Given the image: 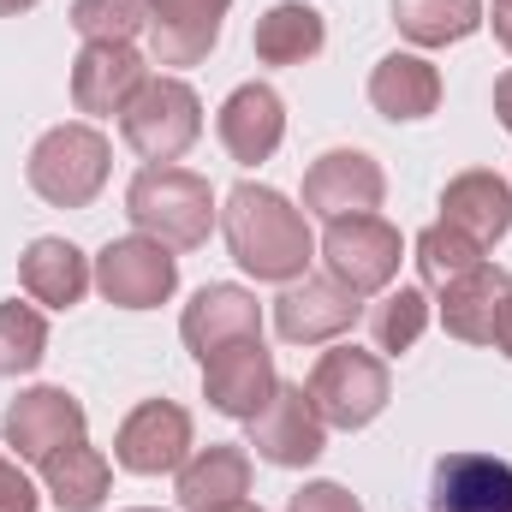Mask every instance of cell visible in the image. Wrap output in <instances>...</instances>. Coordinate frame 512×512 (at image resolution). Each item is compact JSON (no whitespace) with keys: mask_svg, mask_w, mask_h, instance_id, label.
Instances as JSON below:
<instances>
[{"mask_svg":"<svg viewBox=\"0 0 512 512\" xmlns=\"http://www.w3.org/2000/svg\"><path fill=\"white\" fill-rule=\"evenodd\" d=\"M126 215L143 239H155L167 251H197V245H209V227L221 209H215V191L203 173L173 167V161H149L126 185Z\"/></svg>","mask_w":512,"mask_h":512,"instance_id":"7a4b0ae2","label":"cell"},{"mask_svg":"<svg viewBox=\"0 0 512 512\" xmlns=\"http://www.w3.org/2000/svg\"><path fill=\"white\" fill-rule=\"evenodd\" d=\"M393 24L417 48H447L483 24V0H393Z\"/></svg>","mask_w":512,"mask_h":512,"instance_id":"484cf974","label":"cell"},{"mask_svg":"<svg viewBox=\"0 0 512 512\" xmlns=\"http://www.w3.org/2000/svg\"><path fill=\"white\" fill-rule=\"evenodd\" d=\"M370 102H376V114L393 120V126L429 120L441 108V72L423 54H382L376 72H370Z\"/></svg>","mask_w":512,"mask_h":512,"instance_id":"603a6c76","label":"cell"},{"mask_svg":"<svg viewBox=\"0 0 512 512\" xmlns=\"http://www.w3.org/2000/svg\"><path fill=\"white\" fill-rule=\"evenodd\" d=\"M441 221L447 227H459L471 245H501L512 233V185L501 173H489V167H471V173H459V179H447V191H441Z\"/></svg>","mask_w":512,"mask_h":512,"instance_id":"ac0fdd59","label":"cell"},{"mask_svg":"<svg viewBox=\"0 0 512 512\" xmlns=\"http://www.w3.org/2000/svg\"><path fill=\"white\" fill-rule=\"evenodd\" d=\"M36 501H42V495L30 489V477L0 453V512H36Z\"/></svg>","mask_w":512,"mask_h":512,"instance_id":"1f68e13d","label":"cell"},{"mask_svg":"<svg viewBox=\"0 0 512 512\" xmlns=\"http://www.w3.org/2000/svg\"><path fill=\"white\" fill-rule=\"evenodd\" d=\"M108 167H114L108 137L96 126H84V120H72V126H54L36 137V149L24 161V179L54 209H90L108 185Z\"/></svg>","mask_w":512,"mask_h":512,"instance_id":"3957f363","label":"cell"},{"mask_svg":"<svg viewBox=\"0 0 512 512\" xmlns=\"http://www.w3.org/2000/svg\"><path fill=\"white\" fill-rule=\"evenodd\" d=\"M477 262H489L483 245H471L459 227H447V221H435V227H423L417 233V274H423V286H453L459 274H471Z\"/></svg>","mask_w":512,"mask_h":512,"instance_id":"f1b7e54d","label":"cell"},{"mask_svg":"<svg viewBox=\"0 0 512 512\" xmlns=\"http://www.w3.org/2000/svg\"><path fill=\"white\" fill-rule=\"evenodd\" d=\"M495 120H501V131L512 137V72L495 78Z\"/></svg>","mask_w":512,"mask_h":512,"instance_id":"d6a6232c","label":"cell"},{"mask_svg":"<svg viewBox=\"0 0 512 512\" xmlns=\"http://www.w3.org/2000/svg\"><path fill=\"white\" fill-rule=\"evenodd\" d=\"M489 346L512 358V292H507V304H501V316H495V340H489Z\"/></svg>","mask_w":512,"mask_h":512,"instance_id":"836d02e7","label":"cell"},{"mask_svg":"<svg viewBox=\"0 0 512 512\" xmlns=\"http://www.w3.org/2000/svg\"><path fill=\"white\" fill-rule=\"evenodd\" d=\"M423 328H429V298H423V286H387L382 298L370 304V340H376L382 358L411 352V346L423 340Z\"/></svg>","mask_w":512,"mask_h":512,"instance_id":"4316f807","label":"cell"},{"mask_svg":"<svg viewBox=\"0 0 512 512\" xmlns=\"http://www.w3.org/2000/svg\"><path fill=\"white\" fill-rule=\"evenodd\" d=\"M429 512H512V465L489 453H447L429 471Z\"/></svg>","mask_w":512,"mask_h":512,"instance_id":"2e32d148","label":"cell"},{"mask_svg":"<svg viewBox=\"0 0 512 512\" xmlns=\"http://www.w3.org/2000/svg\"><path fill=\"white\" fill-rule=\"evenodd\" d=\"M191 459V411L173 399H143L114 435V465L131 477H167Z\"/></svg>","mask_w":512,"mask_h":512,"instance_id":"8fae6325","label":"cell"},{"mask_svg":"<svg viewBox=\"0 0 512 512\" xmlns=\"http://www.w3.org/2000/svg\"><path fill=\"white\" fill-rule=\"evenodd\" d=\"M387 197V173L364 149H328L304 173V215L346 221V215H376Z\"/></svg>","mask_w":512,"mask_h":512,"instance_id":"30bf717a","label":"cell"},{"mask_svg":"<svg viewBox=\"0 0 512 512\" xmlns=\"http://www.w3.org/2000/svg\"><path fill=\"white\" fill-rule=\"evenodd\" d=\"M179 286V256L143 233L131 239H108L96 256V292L114 304V310H155L167 304Z\"/></svg>","mask_w":512,"mask_h":512,"instance_id":"8992f818","label":"cell"},{"mask_svg":"<svg viewBox=\"0 0 512 512\" xmlns=\"http://www.w3.org/2000/svg\"><path fill=\"white\" fill-rule=\"evenodd\" d=\"M48 358V316L36 304H0V376H30Z\"/></svg>","mask_w":512,"mask_h":512,"instance_id":"83f0119b","label":"cell"},{"mask_svg":"<svg viewBox=\"0 0 512 512\" xmlns=\"http://www.w3.org/2000/svg\"><path fill=\"white\" fill-rule=\"evenodd\" d=\"M36 0H0V18H18V12H30Z\"/></svg>","mask_w":512,"mask_h":512,"instance_id":"d590c367","label":"cell"},{"mask_svg":"<svg viewBox=\"0 0 512 512\" xmlns=\"http://www.w3.org/2000/svg\"><path fill=\"white\" fill-rule=\"evenodd\" d=\"M221 233H227L233 262L256 280H268V286H292V280L310 274V256H316L310 221L274 185H251V179L233 185V197L221 209Z\"/></svg>","mask_w":512,"mask_h":512,"instance_id":"6da1fadb","label":"cell"},{"mask_svg":"<svg viewBox=\"0 0 512 512\" xmlns=\"http://www.w3.org/2000/svg\"><path fill=\"white\" fill-rule=\"evenodd\" d=\"M72 24L84 42H131L149 30V0H72Z\"/></svg>","mask_w":512,"mask_h":512,"instance_id":"f546056e","label":"cell"},{"mask_svg":"<svg viewBox=\"0 0 512 512\" xmlns=\"http://www.w3.org/2000/svg\"><path fill=\"white\" fill-rule=\"evenodd\" d=\"M322 42H328V24H322V12L304 6V0L268 6V12L256 18V36H251V48H256L262 66H304V60L322 54Z\"/></svg>","mask_w":512,"mask_h":512,"instance_id":"cb8c5ba5","label":"cell"},{"mask_svg":"<svg viewBox=\"0 0 512 512\" xmlns=\"http://www.w3.org/2000/svg\"><path fill=\"white\" fill-rule=\"evenodd\" d=\"M84 429H90V417H84V405H78L66 387H30V393H18V399L6 405V417H0L6 447H12L18 459H30V465H42V459H54L60 447L84 441Z\"/></svg>","mask_w":512,"mask_h":512,"instance_id":"7c38bea8","label":"cell"},{"mask_svg":"<svg viewBox=\"0 0 512 512\" xmlns=\"http://www.w3.org/2000/svg\"><path fill=\"white\" fill-rule=\"evenodd\" d=\"M399 227H387L382 215H346V221H328L322 233V262L340 286H352L358 298L387 292L393 274H399Z\"/></svg>","mask_w":512,"mask_h":512,"instance_id":"52a82bcc","label":"cell"},{"mask_svg":"<svg viewBox=\"0 0 512 512\" xmlns=\"http://www.w3.org/2000/svg\"><path fill=\"white\" fill-rule=\"evenodd\" d=\"M18 280H24L30 304L72 310L96 286V268H90V256L78 251L72 239H30V251L18 256Z\"/></svg>","mask_w":512,"mask_h":512,"instance_id":"7402d4cb","label":"cell"},{"mask_svg":"<svg viewBox=\"0 0 512 512\" xmlns=\"http://www.w3.org/2000/svg\"><path fill=\"white\" fill-rule=\"evenodd\" d=\"M179 507L185 512H227L251 495V453L245 447H227V441H209L197 447L185 465H179Z\"/></svg>","mask_w":512,"mask_h":512,"instance_id":"ffe728a7","label":"cell"},{"mask_svg":"<svg viewBox=\"0 0 512 512\" xmlns=\"http://www.w3.org/2000/svg\"><path fill=\"white\" fill-rule=\"evenodd\" d=\"M227 512H262V507H251V501H239V507H227Z\"/></svg>","mask_w":512,"mask_h":512,"instance_id":"8d00e7d4","label":"cell"},{"mask_svg":"<svg viewBox=\"0 0 512 512\" xmlns=\"http://www.w3.org/2000/svg\"><path fill=\"white\" fill-rule=\"evenodd\" d=\"M143 78H149V60L131 42H84L72 60V108L90 120H114L143 90Z\"/></svg>","mask_w":512,"mask_h":512,"instance_id":"5bb4252c","label":"cell"},{"mask_svg":"<svg viewBox=\"0 0 512 512\" xmlns=\"http://www.w3.org/2000/svg\"><path fill=\"white\" fill-rule=\"evenodd\" d=\"M131 512H155V507H131Z\"/></svg>","mask_w":512,"mask_h":512,"instance_id":"74e56055","label":"cell"},{"mask_svg":"<svg viewBox=\"0 0 512 512\" xmlns=\"http://www.w3.org/2000/svg\"><path fill=\"white\" fill-rule=\"evenodd\" d=\"M120 137L143 161H179L197 137H203V102L185 78L173 72H149L143 90L120 108Z\"/></svg>","mask_w":512,"mask_h":512,"instance_id":"277c9868","label":"cell"},{"mask_svg":"<svg viewBox=\"0 0 512 512\" xmlns=\"http://www.w3.org/2000/svg\"><path fill=\"white\" fill-rule=\"evenodd\" d=\"M262 334V304H256V292L245 286H203L191 304H185V316H179V340L197 352V364L215 352V346H227V340H256Z\"/></svg>","mask_w":512,"mask_h":512,"instance_id":"e0dca14e","label":"cell"},{"mask_svg":"<svg viewBox=\"0 0 512 512\" xmlns=\"http://www.w3.org/2000/svg\"><path fill=\"white\" fill-rule=\"evenodd\" d=\"M364 316V298L352 286H340L334 274H304L274 298V328L286 346H328L340 334H352Z\"/></svg>","mask_w":512,"mask_h":512,"instance_id":"ba28073f","label":"cell"},{"mask_svg":"<svg viewBox=\"0 0 512 512\" xmlns=\"http://www.w3.org/2000/svg\"><path fill=\"white\" fill-rule=\"evenodd\" d=\"M108 483H114V471L90 441H72L54 459H42V489L60 512H96L108 501Z\"/></svg>","mask_w":512,"mask_h":512,"instance_id":"d4e9b609","label":"cell"},{"mask_svg":"<svg viewBox=\"0 0 512 512\" xmlns=\"http://www.w3.org/2000/svg\"><path fill=\"white\" fill-rule=\"evenodd\" d=\"M286 512H364V507H358V495L340 489V483H304Z\"/></svg>","mask_w":512,"mask_h":512,"instance_id":"4dcf8cb0","label":"cell"},{"mask_svg":"<svg viewBox=\"0 0 512 512\" xmlns=\"http://www.w3.org/2000/svg\"><path fill=\"white\" fill-rule=\"evenodd\" d=\"M304 393H310V405L322 411L328 429H370L387 411V393H393L387 358L364 352V346H334V352L316 358Z\"/></svg>","mask_w":512,"mask_h":512,"instance_id":"5b68a950","label":"cell"},{"mask_svg":"<svg viewBox=\"0 0 512 512\" xmlns=\"http://www.w3.org/2000/svg\"><path fill=\"white\" fill-rule=\"evenodd\" d=\"M512 292V274L501 262H477L471 274H459L453 286H441V328L465 346H489L495 340V316Z\"/></svg>","mask_w":512,"mask_h":512,"instance_id":"44dd1931","label":"cell"},{"mask_svg":"<svg viewBox=\"0 0 512 512\" xmlns=\"http://www.w3.org/2000/svg\"><path fill=\"white\" fill-rule=\"evenodd\" d=\"M221 143H227V155L239 161V167H262L274 149H280V137H286V102L268 90V84H239L227 102H221Z\"/></svg>","mask_w":512,"mask_h":512,"instance_id":"d6986e66","label":"cell"},{"mask_svg":"<svg viewBox=\"0 0 512 512\" xmlns=\"http://www.w3.org/2000/svg\"><path fill=\"white\" fill-rule=\"evenodd\" d=\"M233 0H149V60L155 66H197L221 42Z\"/></svg>","mask_w":512,"mask_h":512,"instance_id":"9a60e30c","label":"cell"},{"mask_svg":"<svg viewBox=\"0 0 512 512\" xmlns=\"http://www.w3.org/2000/svg\"><path fill=\"white\" fill-rule=\"evenodd\" d=\"M251 447H256V459H262V465L304 471V465H316V459H322V447H328V423H322V411L310 405V393H304V387L280 382V387H274V399L251 417Z\"/></svg>","mask_w":512,"mask_h":512,"instance_id":"9c48e42d","label":"cell"},{"mask_svg":"<svg viewBox=\"0 0 512 512\" xmlns=\"http://www.w3.org/2000/svg\"><path fill=\"white\" fill-rule=\"evenodd\" d=\"M489 24H495V42L512 54V0H495V18Z\"/></svg>","mask_w":512,"mask_h":512,"instance_id":"e575fe53","label":"cell"},{"mask_svg":"<svg viewBox=\"0 0 512 512\" xmlns=\"http://www.w3.org/2000/svg\"><path fill=\"white\" fill-rule=\"evenodd\" d=\"M280 387V370H274V352L256 340H227L203 358V399L221 411V417H245L251 423L256 411L274 399Z\"/></svg>","mask_w":512,"mask_h":512,"instance_id":"4fadbf2b","label":"cell"}]
</instances>
